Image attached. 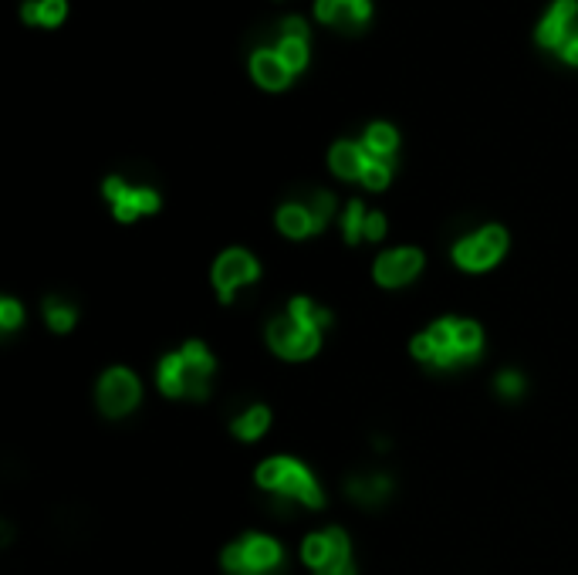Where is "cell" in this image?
<instances>
[{"instance_id": "6da1fadb", "label": "cell", "mask_w": 578, "mask_h": 575, "mask_svg": "<svg viewBox=\"0 0 578 575\" xmlns=\"http://www.w3.org/2000/svg\"><path fill=\"white\" fill-rule=\"evenodd\" d=\"M409 352H413L416 362L433 369V373H457V369L474 366L480 359V352H484V329L474 318L443 315L409 342Z\"/></svg>"}, {"instance_id": "7a4b0ae2", "label": "cell", "mask_w": 578, "mask_h": 575, "mask_svg": "<svg viewBox=\"0 0 578 575\" xmlns=\"http://www.w3.org/2000/svg\"><path fill=\"white\" fill-rule=\"evenodd\" d=\"M328 325H332L328 308L298 295L291 298L288 308H284L278 318H271L268 345L274 356H281L284 362H305L311 356H318Z\"/></svg>"}, {"instance_id": "3957f363", "label": "cell", "mask_w": 578, "mask_h": 575, "mask_svg": "<svg viewBox=\"0 0 578 575\" xmlns=\"http://www.w3.org/2000/svg\"><path fill=\"white\" fill-rule=\"evenodd\" d=\"M217 359L200 339L183 342L156 362V386L170 400H207Z\"/></svg>"}, {"instance_id": "277c9868", "label": "cell", "mask_w": 578, "mask_h": 575, "mask_svg": "<svg viewBox=\"0 0 578 575\" xmlns=\"http://www.w3.org/2000/svg\"><path fill=\"white\" fill-rule=\"evenodd\" d=\"M254 481L257 488L268 491L271 498L278 501L301 504V508H311V511H318L325 504V491L322 484H318V477L311 474V467L298 457L278 454V457L261 460Z\"/></svg>"}, {"instance_id": "5b68a950", "label": "cell", "mask_w": 578, "mask_h": 575, "mask_svg": "<svg viewBox=\"0 0 578 575\" xmlns=\"http://www.w3.org/2000/svg\"><path fill=\"white\" fill-rule=\"evenodd\" d=\"M227 575H278L284 569V545L274 535L247 532L220 552Z\"/></svg>"}, {"instance_id": "8992f818", "label": "cell", "mask_w": 578, "mask_h": 575, "mask_svg": "<svg viewBox=\"0 0 578 575\" xmlns=\"http://www.w3.org/2000/svg\"><path fill=\"white\" fill-rule=\"evenodd\" d=\"M508 244H511V237L501 224H484V227L470 230L467 237H460V241L450 247V258L460 271L484 274L504 261Z\"/></svg>"}, {"instance_id": "52a82bcc", "label": "cell", "mask_w": 578, "mask_h": 575, "mask_svg": "<svg viewBox=\"0 0 578 575\" xmlns=\"http://www.w3.org/2000/svg\"><path fill=\"white\" fill-rule=\"evenodd\" d=\"M301 562L311 575H355L352 542L342 528H318L301 542Z\"/></svg>"}, {"instance_id": "ba28073f", "label": "cell", "mask_w": 578, "mask_h": 575, "mask_svg": "<svg viewBox=\"0 0 578 575\" xmlns=\"http://www.w3.org/2000/svg\"><path fill=\"white\" fill-rule=\"evenodd\" d=\"M257 278H261V261H257L247 247H227V251L213 261V271H210V281L224 305L234 302L237 291L251 288Z\"/></svg>"}, {"instance_id": "9c48e42d", "label": "cell", "mask_w": 578, "mask_h": 575, "mask_svg": "<svg viewBox=\"0 0 578 575\" xmlns=\"http://www.w3.org/2000/svg\"><path fill=\"white\" fill-rule=\"evenodd\" d=\"M139 400H142V383H139V376L126 366L105 369L99 386H95V403H99V410L109 420L129 417V413L139 406Z\"/></svg>"}, {"instance_id": "30bf717a", "label": "cell", "mask_w": 578, "mask_h": 575, "mask_svg": "<svg viewBox=\"0 0 578 575\" xmlns=\"http://www.w3.org/2000/svg\"><path fill=\"white\" fill-rule=\"evenodd\" d=\"M423 251L420 247H389V251H382L376 264H372V278H376L379 288H406L413 285L416 278L423 274Z\"/></svg>"}, {"instance_id": "8fae6325", "label": "cell", "mask_w": 578, "mask_h": 575, "mask_svg": "<svg viewBox=\"0 0 578 575\" xmlns=\"http://www.w3.org/2000/svg\"><path fill=\"white\" fill-rule=\"evenodd\" d=\"M102 190H105V200L112 203L115 220H122V224H132V220L159 210V193L153 187H132V183L119 180V176H109Z\"/></svg>"}, {"instance_id": "7c38bea8", "label": "cell", "mask_w": 578, "mask_h": 575, "mask_svg": "<svg viewBox=\"0 0 578 575\" xmlns=\"http://www.w3.org/2000/svg\"><path fill=\"white\" fill-rule=\"evenodd\" d=\"M278 230L284 237H291V241H305V237L318 234V230H325V227H322V220H318L315 207H311V200L308 203L291 200L278 210Z\"/></svg>"}, {"instance_id": "4fadbf2b", "label": "cell", "mask_w": 578, "mask_h": 575, "mask_svg": "<svg viewBox=\"0 0 578 575\" xmlns=\"http://www.w3.org/2000/svg\"><path fill=\"white\" fill-rule=\"evenodd\" d=\"M274 51H278L284 65L291 68V75H298L301 68L308 65V28H305V21L288 17L284 28H281V44Z\"/></svg>"}, {"instance_id": "5bb4252c", "label": "cell", "mask_w": 578, "mask_h": 575, "mask_svg": "<svg viewBox=\"0 0 578 575\" xmlns=\"http://www.w3.org/2000/svg\"><path fill=\"white\" fill-rule=\"evenodd\" d=\"M575 14H578L575 0H555V7H551L548 17L541 21V28H538V41L545 44V48L562 51V44L568 41V34H572Z\"/></svg>"}, {"instance_id": "9a60e30c", "label": "cell", "mask_w": 578, "mask_h": 575, "mask_svg": "<svg viewBox=\"0 0 578 575\" xmlns=\"http://www.w3.org/2000/svg\"><path fill=\"white\" fill-rule=\"evenodd\" d=\"M366 163H369V153L362 149V143H352V139L335 143L332 153H328V166H332V173L342 176V180H362Z\"/></svg>"}, {"instance_id": "2e32d148", "label": "cell", "mask_w": 578, "mask_h": 575, "mask_svg": "<svg viewBox=\"0 0 578 575\" xmlns=\"http://www.w3.org/2000/svg\"><path fill=\"white\" fill-rule=\"evenodd\" d=\"M315 14L322 17L325 24H366L372 14L369 0H318Z\"/></svg>"}, {"instance_id": "e0dca14e", "label": "cell", "mask_w": 578, "mask_h": 575, "mask_svg": "<svg viewBox=\"0 0 578 575\" xmlns=\"http://www.w3.org/2000/svg\"><path fill=\"white\" fill-rule=\"evenodd\" d=\"M393 494V481L386 474H355L349 481V498L362 508H376Z\"/></svg>"}, {"instance_id": "ac0fdd59", "label": "cell", "mask_w": 578, "mask_h": 575, "mask_svg": "<svg viewBox=\"0 0 578 575\" xmlns=\"http://www.w3.org/2000/svg\"><path fill=\"white\" fill-rule=\"evenodd\" d=\"M271 410L264 403H254L247 406L244 413H237L234 423H230V433H234L237 440H244V444H257V440L264 437V433L271 430Z\"/></svg>"}, {"instance_id": "d6986e66", "label": "cell", "mask_w": 578, "mask_h": 575, "mask_svg": "<svg viewBox=\"0 0 578 575\" xmlns=\"http://www.w3.org/2000/svg\"><path fill=\"white\" fill-rule=\"evenodd\" d=\"M251 72H254L257 82H261L264 88H271V92H278V88L291 82V68L284 65L278 51H257V55L251 58Z\"/></svg>"}, {"instance_id": "ffe728a7", "label": "cell", "mask_w": 578, "mask_h": 575, "mask_svg": "<svg viewBox=\"0 0 578 575\" xmlns=\"http://www.w3.org/2000/svg\"><path fill=\"white\" fill-rule=\"evenodd\" d=\"M359 143L372 159H389V163H393L399 149V132L393 126H386V122H376V126L366 129V136H362Z\"/></svg>"}, {"instance_id": "44dd1931", "label": "cell", "mask_w": 578, "mask_h": 575, "mask_svg": "<svg viewBox=\"0 0 578 575\" xmlns=\"http://www.w3.org/2000/svg\"><path fill=\"white\" fill-rule=\"evenodd\" d=\"M44 322H48L51 332L68 335L78 322V308L65 302V298H48V302H44Z\"/></svg>"}, {"instance_id": "7402d4cb", "label": "cell", "mask_w": 578, "mask_h": 575, "mask_svg": "<svg viewBox=\"0 0 578 575\" xmlns=\"http://www.w3.org/2000/svg\"><path fill=\"white\" fill-rule=\"evenodd\" d=\"M65 11H68L65 0H31V4H24V21L55 28V24L65 21Z\"/></svg>"}, {"instance_id": "603a6c76", "label": "cell", "mask_w": 578, "mask_h": 575, "mask_svg": "<svg viewBox=\"0 0 578 575\" xmlns=\"http://www.w3.org/2000/svg\"><path fill=\"white\" fill-rule=\"evenodd\" d=\"M366 220H369V210L362 207L359 200L345 203V210H342V237H345V244H362V241H366Z\"/></svg>"}, {"instance_id": "cb8c5ba5", "label": "cell", "mask_w": 578, "mask_h": 575, "mask_svg": "<svg viewBox=\"0 0 578 575\" xmlns=\"http://www.w3.org/2000/svg\"><path fill=\"white\" fill-rule=\"evenodd\" d=\"M389 180H393V163H389V159H372L369 156L366 170H362V180H359L362 187H366V190H386Z\"/></svg>"}, {"instance_id": "d4e9b609", "label": "cell", "mask_w": 578, "mask_h": 575, "mask_svg": "<svg viewBox=\"0 0 578 575\" xmlns=\"http://www.w3.org/2000/svg\"><path fill=\"white\" fill-rule=\"evenodd\" d=\"M494 389L501 400H518V396L524 393V376L518 373V369H504V373H497Z\"/></svg>"}, {"instance_id": "484cf974", "label": "cell", "mask_w": 578, "mask_h": 575, "mask_svg": "<svg viewBox=\"0 0 578 575\" xmlns=\"http://www.w3.org/2000/svg\"><path fill=\"white\" fill-rule=\"evenodd\" d=\"M24 325V305L17 298H0V329L17 332Z\"/></svg>"}, {"instance_id": "4316f807", "label": "cell", "mask_w": 578, "mask_h": 575, "mask_svg": "<svg viewBox=\"0 0 578 575\" xmlns=\"http://www.w3.org/2000/svg\"><path fill=\"white\" fill-rule=\"evenodd\" d=\"M382 237H386V217L382 214H376V210H372L369 214V220H366V241H382Z\"/></svg>"}, {"instance_id": "83f0119b", "label": "cell", "mask_w": 578, "mask_h": 575, "mask_svg": "<svg viewBox=\"0 0 578 575\" xmlns=\"http://www.w3.org/2000/svg\"><path fill=\"white\" fill-rule=\"evenodd\" d=\"M562 58L568 61V65H578V31L568 34V41L562 44Z\"/></svg>"}]
</instances>
